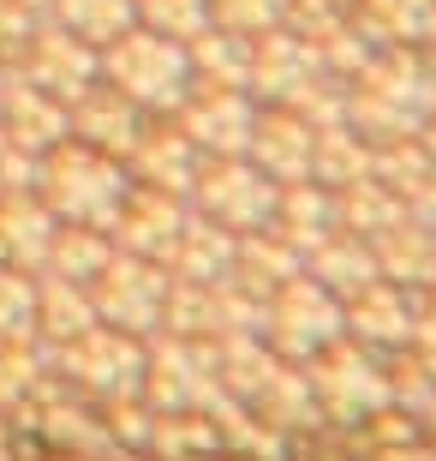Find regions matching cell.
I'll return each instance as SVG.
<instances>
[{
	"label": "cell",
	"mask_w": 436,
	"mask_h": 461,
	"mask_svg": "<svg viewBox=\"0 0 436 461\" xmlns=\"http://www.w3.org/2000/svg\"><path fill=\"white\" fill-rule=\"evenodd\" d=\"M60 6H67V18L78 31H108V24L126 18V0H60Z\"/></svg>",
	"instance_id": "6da1fadb"
}]
</instances>
